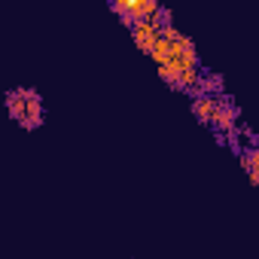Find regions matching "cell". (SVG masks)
Instances as JSON below:
<instances>
[{
    "label": "cell",
    "instance_id": "obj_1",
    "mask_svg": "<svg viewBox=\"0 0 259 259\" xmlns=\"http://www.w3.org/2000/svg\"><path fill=\"white\" fill-rule=\"evenodd\" d=\"M7 107L13 113V119L22 125V128H40L43 125V104H40V95L34 89H16L7 95Z\"/></svg>",
    "mask_w": 259,
    "mask_h": 259
},
{
    "label": "cell",
    "instance_id": "obj_2",
    "mask_svg": "<svg viewBox=\"0 0 259 259\" xmlns=\"http://www.w3.org/2000/svg\"><path fill=\"white\" fill-rule=\"evenodd\" d=\"M213 128H217V135L223 141H229V135L238 128V107L229 101V98H220V110L213 116Z\"/></svg>",
    "mask_w": 259,
    "mask_h": 259
},
{
    "label": "cell",
    "instance_id": "obj_3",
    "mask_svg": "<svg viewBox=\"0 0 259 259\" xmlns=\"http://www.w3.org/2000/svg\"><path fill=\"white\" fill-rule=\"evenodd\" d=\"M220 110V95H201L192 101V113L204 122V125H213V116Z\"/></svg>",
    "mask_w": 259,
    "mask_h": 259
}]
</instances>
